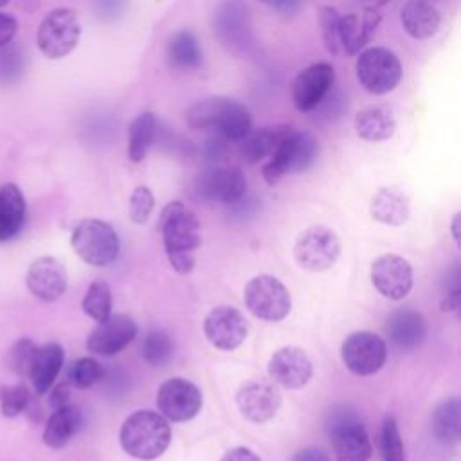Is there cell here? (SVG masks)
I'll return each instance as SVG.
<instances>
[{"label": "cell", "instance_id": "33", "mask_svg": "<svg viewBox=\"0 0 461 461\" xmlns=\"http://www.w3.org/2000/svg\"><path fill=\"white\" fill-rule=\"evenodd\" d=\"M459 400H443L432 412V430L436 438L443 443H457L461 438V420H459Z\"/></svg>", "mask_w": 461, "mask_h": 461}, {"label": "cell", "instance_id": "1", "mask_svg": "<svg viewBox=\"0 0 461 461\" xmlns=\"http://www.w3.org/2000/svg\"><path fill=\"white\" fill-rule=\"evenodd\" d=\"M158 232L173 270L189 274L194 267L196 249L202 243L198 218L182 202H169L160 212Z\"/></svg>", "mask_w": 461, "mask_h": 461}, {"label": "cell", "instance_id": "4", "mask_svg": "<svg viewBox=\"0 0 461 461\" xmlns=\"http://www.w3.org/2000/svg\"><path fill=\"white\" fill-rule=\"evenodd\" d=\"M317 139L310 131L288 126L263 166V178L270 185L277 184L288 173L306 171L317 160Z\"/></svg>", "mask_w": 461, "mask_h": 461}, {"label": "cell", "instance_id": "39", "mask_svg": "<svg viewBox=\"0 0 461 461\" xmlns=\"http://www.w3.org/2000/svg\"><path fill=\"white\" fill-rule=\"evenodd\" d=\"M34 394L25 384H14V385H4L0 387V411L5 418H16L22 412H25L31 398Z\"/></svg>", "mask_w": 461, "mask_h": 461}, {"label": "cell", "instance_id": "54", "mask_svg": "<svg viewBox=\"0 0 461 461\" xmlns=\"http://www.w3.org/2000/svg\"><path fill=\"white\" fill-rule=\"evenodd\" d=\"M11 0H0V7H4V5H7Z\"/></svg>", "mask_w": 461, "mask_h": 461}, {"label": "cell", "instance_id": "35", "mask_svg": "<svg viewBox=\"0 0 461 461\" xmlns=\"http://www.w3.org/2000/svg\"><path fill=\"white\" fill-rule=\"evenodd\" d=\"M27 70V58L23 49L16 43L0 47V85H16Z\"/></svg>", "mask_w": 461, "mask_h": 461}, {"label": "cell", "instance_id": "16", "mask_svg": "<svg viewBox=\"0 0 461 461\" xmlns=\"http://www.w3.org/2000/svg\"><path fill=\"white\" fill-rule=\"evenodd\" d=\"M137 335V324L124 313H115L97 322L86 339V349L94 355L112 357L122 351Z\"/></svg>", "mask_w": 461, "mask_h": 461}, {"label": "cell", "instance_id": "51", "mask_svg": "<svg viewBox=\"0 0 461 461\" xmlns=\"http://www.w3.org/2000/svg\"><path fill=\"white\" fill-rule=\"evenodd\" d=\"M459 223H461V214L457 212V214L452 218V236H454L456 243H459Z\"/></svg>", "mask_w": 461, "mask_h": 461}, {"label": "cell", "instance_id": "13", "mask_svg": "<svg viewBox=\"0 0 461 461\" xmlns=\"http://www.w3.org/2000/svg\"><path fill=\"white\" fill-rule=\"evenodd\" d=\"M202 393L187 378L173 376L157 391V407L167 421H187L194 418L202 409Z\"/></svg>", "mask_w": 461, "mask_h": 461}, {"label": "cell", "instance_id": "18", "mask_svg": "<svg viewBox=\"0 0 461 461\" xmlns=\"http://www.w3.org/2000/svg\"><path fill=\"white\" fill-rule=\"evenodd\" d=\"M335 83V70L330 63H313L301 70L292 83V99L299 112L310 113Z\"/></svg>", "mask_w": 461, "mask_h": 461}, {"label": "cell", "instance_id": "23", "mask_svg": "<svg viewBox=\"0 0 461 461\" xmlns=\"http://www.w3.org/2000/svg\"><path fill=\"white\" fill-rule=\"evenodd\" d=\"M63 360H65V351L58 342H47L36 348L27 371V378L36 396L49 393V389L54 385L63 367Z\"/></svg>", "mask_w": 461, "mask_h": 461}, {"label": "cell", "instance_id": "6", "mask_svg": "<svg viewBox=\"0 0 461 461\" xmlns=\"http://www.w3.org/2000/svg\"><path fill=\"white\" fill-rule=\"evenodd\" d=\"M76 254L92 267H106L119 256V236L115 229L99 218L81 220L70 238Z\"/></svg>", "mask_w": 461, "mask_h": 461}, {"label": "cell", "instance_id": "7", "mask_svg": "<svg viewBox=\"0 0 461 461\" xmlns=\"http://www.w3.org/2000/svg\"><path fill=\"white\" fill-rule=\"evenodd\" d=\"M355 70L358 83L375 95L393 92L403 74L398 56L385 47H369L358 52Z\"/></svg>", "mask_w": 461, "mask_h": 461}, {"label": "cell", "instance_id": "20", "mask_svg": "<svg viewBox=\"0 0 461 461\" xmlns=\"http://www.w3.org/2000/svg\"><path fill=\"white\" fill-rule=\"evenodd\" d=\"M236 403L249 421L265 423L277 414L281 407V394L270 382L249 380L238 389Z\"/></svg>", "mask_w": 461, "mask_h": 461}, {"label": "cell", "instance_id": "5", "mask_svg": "<svg viewBox=\"0 0 461 461\" xmlns=\"http://www.w3.org/2000/svg\"><path fill=\"white\" fill-rule=\"evenodd\" d=\"M326 432L337 461H369L373 445L357 414L346 407L333 409L326 421Z\"/></svg>", "mask_w": 461, "mask_h": 461}, {"label": "cell", "instance_id": "34", "mask_svg": "<svg viewBox=\"0 0 461 461\" xmlns=\"http://www.w3.org/2000/svg\"><path fill=\"white\" fill-rule=\"evenodd\" d=\"M81 308L95 322H101L106 317H110L112 315V290H110V286L101 279L92 281L90 286L86 288L85 295H83Z\"/></svg>", "mask_w": 461, "mask_h": 461}, {"label": "cell", "instance_id": "25", "mask_svg": "<svg viewBox=\"0 0 461 461\" xmlns=\"http://www.w3.org/2000/svg\"><path fill=\"white\" fill-rule=\"evenodd\" d=\"M400 22L411 38L425 40L436 34L441 16L430 0H407L400 11Z\"/></svg>", "mask_w": 461, "mask_h": 461}, {"label": "cell", "instance_id": "24", "mask_svg": "<svg viewBox=\"0 0 461 461\" xmlns=\"http://www.w3.org/2000/svg\"><path fill=\"white\" fill-rule=\"evenodd\" d=\"M385 333L396 348L411 351L423 344L427 337V322L421 313L411 308H400L389 315Z\"/></svg>", "mask_w": 461, "mask_h": 461}, {"label": "cell", "instance_id": "47", "mask_svg": "<svg viewBox=\"0 0 461 461\" xmlns=\"http://www.w3.org/2000/svg\"><path fill=\"white\" fill-rule=\"evenodd\" d=\"M220 461H261L259 456L247 447H234L227 450Z\"/></svg>", "mask_w": 461, "mask_h": 461}, {"label": "cell", "instance_id": "2", "mask_svg": "<svg viewBox=\"0 0 461 461\" xmlns=\"http://www.w3.org/2000/svg\"><path fill=\"white\" fill-rule=\"evenodd\" d=\"M185 121L189 128L211 130L229 142H241L252 130L249 108L230 97H207L194 103Z\"/></svg>", "mask_w": 461, "mask_h": 461}, {"label": "cell", "instance_id": "10", "mask_svg": "<svg viewBox=\"0 0 461 461\" xmlns=\"http://www.w3.org/2000/svg\"><path fill=\"white\" fill-rule=\"evenodd\" d=\"M340 254V240L335 230L326 225H312L304 229L294 245V258L301 268L310 272H324L335 265Z\"/></svg>", "mask_w": 461, "mask_h": 461}, {"label": "cell", "instance_id": "50", "mask_svg": "<svg viewBox=\"0 0 461 461\" xmlns=\"http://www.w3.org/2000/svg\"><path fill=\"white\" fill-rule=\"evenodd\" d=\"M258 2H261L265 5H270V7H274L281 13H286V14L297 11V7L301 4V0H258Z\"/></svg>", "mask_w": 461, "mask_h": 461}, {"label": "cell", "instance_id": "40", "mask_svg": "<svg viewBox=\"0 0 461 461\" xmlns=\"http://www.w3.org/2000/svg\"><path fill=\"white\" fill-rule=\"evenodd\" d=\"M319 25L322 32L324 47L330 54H340V14L331 5H322L319 9Z\"/></svg>", "mask_w": 461, "mask_h": 461}, {"label": "cell", "instance_id": "42", "mask_svg": "<svg viewBox=\"0 0 461 461\" xmlns=\"http://www.w3.org/2000/svg\"><path fill=\"white\" fill-rule=\"evenodd\" d=\"M155 207V196L151 193L149 187L146 185H137L130 196V203H128V214H130V220L137 225H142L151 211Z\"/></svg>", "mask_w": 461, "mask_h": 461}, {"label": "cell", "instance_id": "3", "mask_svg": "<svg viewBox=\"0 0 461 461\" xmlns=\"http://www.w3.org/2000/svg\"><path fill=\"white\" fill-rule=\"evenodd\" d=\"M121 447L126 454L140 461L160 457L171 441L169 421L153 411H135L130 414L119 432Z\"/></svg>", "mask_w": 461, "mask_h": 461}, {"label": "cell", "instance_id": "15", "mask_svg": "<svg viewBox=\"0 0 461 461\" xmlns=\"http://www.w3.org/2000/svg\"><path fill=\"white\" fill-rule=\"evenodd\" d=\"M375 288L387 299H403L414 283L412 267L407 259L396 254H384L371 263L369 270Z\"/></svg>", "mask_w": 461, "mask_h": 461}, {"label": "cell", "instance_id": "52", "mask_svg": "<svg viewBox=\"0 0 461 461\" xmlns=\"http://www.w3.org/2000/svg\"><path fill=\"white\" fill-rule=\"evenodd\" d=\"M38 4H40V0H20V5L23 7V9H34V7H38Z\"/></svg>", "mask_w": 461, "mask_h": 461}, {"label": "cell", "instance_id": "12", "mask_svg": "<svg viewBox=\"0 0 461 461\" xmlns=\"http://www.w3.org/2000/svg\"><path fill=\"white\" fill-rule=\"evenodd\" d=\"M340 358L353 375H375L387 360V344L373 331H355L342 342Z\"/></svg>", "mask_w": 461, "mask_h": 461}, {"label": "cell", "instance_id": "21", "mask_svg": "<svg viewBox=\"0 0 461 461\" xmlns=\"http://www.w3.org/2000/svg\"><path fill=\"white\" fill-rule=\"evenodd\" d=\"M25 283L36 299L52 303L67 290V270L56 258L41 256L31 263Z\"/></svg>", "mask_w": 461, "mask_h": 461}, {"label": "cell", "instance_id": "53", "mask_svg": "<svg viewBox=\"0 0 461 461\" xmlns=\"http://www.w3.org/2000/svg\"><path fill=\"white\" fill-rule=\"evenodd\" d=\"M387 2H391V0H375V5H384Z\"/></svg>", "mask_w": 461, "mask_h": 461}, {"label": "cell", "instance_id": "26", "mask_svg": "<svg viewBox=\"0 0 461 461\" xmlns=\"http://www.w3.org/2000/svg\"><path fill=\"white\" fill-rule=\"evenodd\" d=\"M83 427V412L68 403L54 409L43 429V443L50 448H63Z\"/></svg>", "mask_w": 461, "mask_h": 461}, {"label": "cell", "instance_id": "9", "mask_svg": "<svg viewBox=\"0 0 461 461\" xmlns=\"http://www.w3.org/2000/svg\"><path fill=\"white\" fill-rule=\"evenodd\" d=\"M81 36L77 13L68 7L50 11L40 23L38 47L49 59H59L70 54Z\"/></svg>", "mask_w": 461, "mask_h": 461}, {"label": "cell", "instance_id": "48", "mask_svg": "<svg viewBox=\"0 0 461 461\" xmlns=\"http://www.w3.org/2000/svg\"><path fill=\"white\" fill-rule=\"evenodd\" d=\"M292 461H330V457L321 448L308 447V448H303V450L295 452Z\"/></svg>", "mask_w": 461, "mask_h": 461}, {"label": "cell", "instance_id": "22", "mask_svg": "<svg viewBox=\"0 0 461 461\" xmlns=\"http://www.w3.org/2000/svg\"><path fill=\"white\" fill-rule=\"evenodd\" d=\"M382 22L380 11L366 7L362 14L349 13L340 16V47L348 56H357L369 43Z\"/></svg>", "mask_w": 461, "mask_h": 461}, {"label": "cell", "instance_id": "19", "mask_svg": "<svg viewBox=\"0 0 461 461\" xmlns=\"http://www.w3.org/2000/svg\"><path fill=\"white\" fill-rule=\"evenodd\" d=\"M313 364L304 349L285 346L274 351L268 360V375L276 385L285 389H299L312 378Z\"/></svg>", "mask_w": 461, "mask_h": 461}, {"label": "cell", "instance_id": "30", "mask_svg": "<svg viewBox=\"0 0 461 461\" xmlns=\"http://www.w3.org/2000/svg\"><path fill=\"white\" fill-rule=\"evenodd\" d=\"M166 58L171 68L196 70L202 65V50L196 36L187 29L175 31L167 38Z\"/></svg>", "mask_w": 461, "mask_h": 461}, {"label": "cell", "instance_id": "45", "mask_svg": "<svg viewBox=\"0 0 461 461\" xmlns=\"http://www.w3.org/2000/svg\"><path fill=\"white\" fill-rule=\"evenodd\" d=\"M49 391H50L49 403L52 409H59V407H65L70 403V384L68 382L56 384Z\"/></svg>", "mask_w": 461, "mask_h": 461}, {"label": "cell", "instance_id": "46", "mask_svg": "<svg viewBox=\"0 0 461 461\" xmlns=\"http://www.w3.org/2000/svg\"><path fill=\"white\" fill-rule=\"evenodd\" d=\"M16 29H18L16 18H13L11 14L0 13V47L13 41L14 34H16Z\"/></svg>", "mask_w": 461, "mask_h": 461}, {"label": "cell", "instance_id": "43", "mask_svg": "<svg viewBox=\"0 0 461 461\" xmlns=\"http://www.w3.org/2000/svg\"><path fill=\"white\" fill-rule=\"evenodd\" d=\"M346 108V99L339 90H333V86L330 88V92L322 97V101L312 110L315 113H319V119H326L331 121L335 117H339Z\"/></svg>", "mask_w": 461, "mask_h": 461}, {"label": "cell", "instance_id": "49", "mask_svg": "<svg viewBox=\"0 0 461 461\" xmlns=\"http://www.w3.org/2000/svg\"><path fill=\"white\" fill-rule=\"evenodd\" d=\"M461 304V288L454 286L448 290V294L445 295L443 303H441V310L443 312H457Z\"/></svg>", "mask_w": 461, "mask_h": 461}, {"label": "cell", "instance_id": "38", "mask_svg": "<svg viewBox=\"0 0 461 461\" xmlns=\"http://www.w3.org/2000/svg\"><path fill=\"white\" fill-rule=\"evenodd\" d=\"M103 378V366L92 357L77 358L68 369V384L76 389H88Z\"/></svg>", "mask_w": 461, "mask_h": 461}, {"label": "cell", "instance_id": "27", "mask_svg": "<svg viewBox=\"0 0 461 461\" xmlns=\"http://www.w3.org/2000/svg\"><path fill=\"white\" fill-rule=\"evenodd\" d=\"M25 198L16 184L0 187V243L13 240L25 221Z\"/></svg>", "mask_w": 461, "mask_h": 461}, {"label": "cell", "instance_id": "14", "mask_svg": "<svg viewBox=\"0 0 461 461\" xmlns=\"http://www.w3.org/2000/svg\"><path fill=\"white\" fill-rule=\"evenodd\" d=\"M205 339L218 349L230 351L241 346L249 333L245 315L234 306H216L203 319Z\"/></svg>", "mask_w": 461, "mask_h": 461}, {"label": "cell", "instance_id": "17", "mask_svg": "<svg viewBox=\"0 0 461 461\" xmlns=\"http://www.w3.org/2000/svg\"><path fill=\"white\" fill-rule=\"evenodd\" d=\"M198 196L221 203H236L247 191V182L238 167H209L196 176Z\"/></svg>", "mask_w": 461, "mask_h": 461}, {"label": "cell", "instance_id": "31", "mask_svg": "<svg viewBox=\"0 0 461 461\" xmlns=\"http://www.w3.org/2000/svg\"><path fill=\"white\" fill-rule=\"evenodd\" d=\"M157 137V117L153 112H140L128 128V158L131 162H142Z\"/></svg>", "mask_w": 461, "mask_h": 461}, {"label": "cell", "instance_id": "44", "mask_svg": "<svg viewBox=\"0 0 461 461\" xmlns=\"http://www.w3.org/2000/svg\"><path fill=\"white\" fill-rule=\"evenodd\" d=\"M94 4H95V9L101 18L113 20L119 14H122L128 0H94Z\"/></svg>", "mask_w": 461, "mask_h": 461}, {"label": "cell", "instance_id": "28", "mask_svg": "<svg viewBox=\"0 0 461 461\" xmlns=\"http://www.w3.org/2000/svg\"><path fill=\"white\" fill-rule=\"evenodd\" d=\"M355 130L357 135L369 142L387 140L394 135L396 121L393 110L385 104H376L360 110L355 115Z\"/></svg>", "mask_w": 461, "mask_h": 461}, {"label": "cell", "instance_id": "41", "mask_svg": "<svg viewBox=\"0 0 461 461\" xmlns=\"http://www.w3.org/2000/svg\"><path fill=\"white\" fill-rule=\"evenodd\" d=\"M36 348L38 346L29 337L18 339L7 351V357H5L7 367L18 376H27V371H29V366H31Z\"/></svg>", "mask_w": 461, "mask_h": 461}, {"label": "cell", "instance_id": "8", "mask_svg": "<svg viewBox=\"0 0 461 461\" xmlns=\"http://www.w3.org/2000/svg\"><path fill=\"white\" fill-rule=\"evenodd\" d=\"M243 299L252 315L270 322L283 321L292 308L288 288L268 274L252 277L243 290Z\"/></svg>", "mask_w": 461, "mask_h": 461}, {"label": "cell", "instance_id": "37", "mask_svg": "<svg viewBox=\"0 0 461 461\" xmlns=\"http://www.w3.org/2000/svg\"><path fill=\"white\" fill-rule=\"evenodd\" d=\"M380 454L382 461H405V450L394 416L387 414L380 430Z\"/></svg>", "mask_w": 461, "mask_h": 461}, {"label": "cell", "instance_id": "32", "mask_svg": "<svg viewBox=\"0 0 461 461\" xmlns=\"http://www.w3.org/2000/svg\"><path fill=\"white\" fill-rule=\"evenodd\" d=\"M286 124H277V126H265L258 130H250L249 135L240 142V153L245 162L256 164L263 158H267L283 133L286 131Z\"/></svg>", "mask_w": 461, "mask_h": 461}, {"label": "cell", "instance_id": "29", "mask_svg": "<svg viewBox=\"0 0 461 461\" xmlns=\"http://www.w3.org/2000/svg\"><path fill=\"white\" fill-rule=\"evenodd\" d=\"M411 212L409 198L396 187H380L369 202V214L385 225H402Z\"/></svg>", "mask_w": 461, "mask_h": 461}, {"label": "cell", "instance_id": "11", "mask_svg": "<svg viewBox=\"0 0 461 461\" xmlns=\"http://www.w3.org/2000/svg\"><path fill=\"white\" fill-rule=\"evenodd\" d=\"M212 31L227 50L245 52L252 40L250 13L245 0H220L212 13Z\"/></svg>", "mask_w": 461, "mask_h": 461}, {"label": "cell", "instance_id": "36", "mask_svg": "<svg viewBox=\"0 0 461 461\" xmlns=\"http://www.w3.org/2000/svg\"><path fill=\"white\" fill-rule=\"evenodd\" d=\"M175 353V342L166 330H151L142 342V357L149 366H164Z\"/></svg>", "mask_w": 461, "mask_h": 461}]
</instances>
